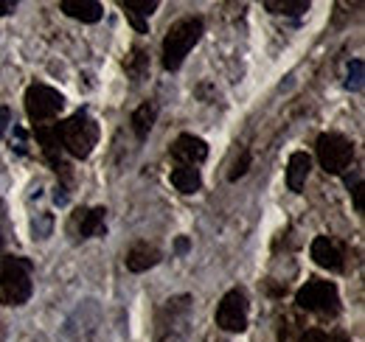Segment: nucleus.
I'll list each match as a JSON object with an SVG mask.
<instances>
[{
	"label": "nucleus",
	"mask_w": 365,
	"mask_h": 342,
	"mask_svg": "<svg viewBox=\"0 0 365 342\" xmlns=\"http://www.w3.org/2000/svg\"><path fill=\"white\" fill-rule=\"evenodd\" d=\"M309 171H312V157L307 152H295L289 157V163H287V185H289V191L301 194V188L307 185Z\"/></svg>",
	"instance_id": "9b49d317"
},
{
	"label": "nucleus",
	"mask_w": 365,
	"mask_h": 342,
	"mask_svg": "<svg viewBox=\"0 0 365 342\" xmlns=\"http://www.w3.org/2000/svg\"><path fill=\"white\" fill-rule=\"evenodd\" d=\"M295 303L307 311H318V314H337L340 309V295H337V286L331 281H307L298 295Z\"/></svg>",
	"instance_id": "423d86ee"
},
{
	"label": "nucleus",
	"mask_w": 365,
	"mask_h": 342,
	"mask_svg": "<svg viewBox=\"0 0 365 342\" xmlns=\"http://www.w3.org/2000/svg\"><path fill=\"white\" fill-rule=\"evenodd\" d=\"M309 253L315 258V264L323 266V269H331V272H340L343 269V253H340V247L329 236H318L312 242V250Z\"/></svg>",
	"instance_id": "9d476101"
},
{
	"label": "nucleus",
	"mask_w": 365,
	"mask_h": 342,
	"mask_svg": "<svg viewBox=\"0 0 365 342\" xmlns=\"http://www.w3.org/2000/svg\"><path fill=\"white\" fill-rule=\"evenodd\" d=\"M121 6L127 9V17L133 20V26L143 34L146 31V17L155 14L158 0H121Z\"/></svg>",
	"instance_id": "2eb2a0df"
},
{
	"label": "nucleus",
	"mask_w": 365,
	"mask_h": 342,
	"mask_svg": "<svg viewBox=\"0 0 365 342\" xmlns=\"http://www.w3.org/2000/svg\"><path fill=\"white\" fill-rule=\"evenodd\" d=\"M301 342H329V337H326V331H320V328H309V331L301 334Z\"/></svg>",
	"instance_id": "4be33fe9"
},
{
	"label": "nucleus",
	"mask_w": 365,
	"mask_h": 342,
	"mask_svg": "<svg viewBox=\"0 0 365 342\" xmlns=\"http://www.w3.org/2000/svg\"><path fill=\"white\" fill-rule=\"evenodd\" d=\"M31 261L20 256H6L0 264V303L3 306H23L34 292L31 281Z\"/></svg>",
	"instance_id": "f257e3e1"
},
{
	"label": "nucleus",
	"mask_w": 365,
	"mask_h": 342,
	"mask_svg": "<svg viewBox=\"0 0 365 342\" xmlns=\"http://www.w3.org/2000/svg\"><path fill=\"white\" fill-rule=\"evenodd\" d=\"M318 160L326 174H343L354 160V146L337 132H323L318 138Z\"/></svg>",
	"instance_id": "39448f33"
},
{
	"label": "nucleus",
	"mask_w": 365,
	"mask_h": 342,
	"mask_svg": "<svg viewBox=\"0 0 365 342\" xmlns=\"http://www.w3.org/2000/svg\"><path fill=\"white\" fill-rule=\"evenodd\" d=\"M337 342H349V340H346V337H340V340H337Z\"/></svg>",
	"instance_id": "c85d7f7f"
},
{
	"label": "nucleus",
	"mask_w": 365,
	"mask_h": 342,
	"mask_svg": "<svg viewBox=\"0 0 365 342\" xmlns=\"http://www.w3.org/2000/svg\"><path fill=\"white\" fill-rule=\"evenodd\" d=\"M172 157L180 160V166H197L208 157V143L197 135H180L172 143Z\"/></svg>",
	"instance_id": "1a4fd4ad"
},
{
	"label": "nucleus",
	"mask_w": 365,
	"mask_h": 342,
	"mask_svg": "<svg viewBox=\"0 0 365 342\" xmlns=\"http://www.w3.org/2000/svg\"><path fill=\"white\" fill-rule=\"evenodd\" d=\"M188 247H191V242H188L185 236H180V239L175 242V253H178V256H185V253H188Z\"/></svg>",
	"instance_id": "a878e982"
},
{
	"label": "nucleus",
	"mask_w": 365,
	"mask_h": 342,
	"mask_svg": "<svg viewBox=\"0 0 365 342\" xmlns=\"http://www.w3.org/2000/svg\"><path fill=\"white\" fill-rule=\"evenodd\" d=\"M217 326L222 331L239 334L247 328V295L242 289H230L217 306Z\"/></svg>",
	"instance_id": "6e6552de"
},
{
	"label": "nucleus",
	"mask_w": 365,
	"mask_h": 342,
	"mask_svg": "<svg viewBox=\"0 0 365 342\" xmlns=\"http://www.w3.org/2000/svg\"><path fill=\"white\" fill-rule=\"evenodd\" d=\"M349 188H351V197H354V208L363 214L365 205H363V185H360V180H354V185H349Z\"/></svg>",
	"instance_id": "5701e85b"
},
{
	"label": "nucleus",
	"mask_w": 365,
	"mask_h": 342,
	"mask_svg": "<svg viewBox=\"0 0 365 342\" xmlns=\"http://www.w3.org/2000/svg\"><path fill=\"white\" fill-rule=\"evenodd\" d=\"M202 31H205V26H202L200 17H185L180 23H175L169 28L166 40H163V53H160L163 56V68L166 71H178L182 65V59L188 56V51L200 43Z\"/></svg>",
	"instance_id": "7ed1b4c3"
},
{
	"label": "nucleus",
	"mask_w": 365,
	"mask_h": 342,
	"mask_svg": "<svg viewBox=\"0 0 365 342\" xmlns=\"http://www.w3.org/2000/svg\"><path fill=\"white\" fill-rule=\"evenodd\" d=\"M101 326V306L98 300H82L62 326V342H93Z\"/></svg>",
	"instance_id": "20e7f679"
},
{
	"label": "nucleus",
	"mask_w": 365,
	"mask_h": 342,
	"mask_svg": "<svg viewBox=\"0 0 365 342\" xmlns=\"http://www.w3.org/2000/svg\"><path fill=\"white\" fill-rule=\"evenodd\" d=\"M264 9L273 11V14L298 17V14H307V11H309V0H267Z\"/></svg>",
	"instance_id": "6ab92c4d"
},
{
	"label": "nucleus",
	"mask_w": 365,
	"mask_h": 342,
	"mask_svg": "<svg viewBox=\"0 0 365 342\" xmlns=\"http://www.w3.org/2000/svg\"><path fill=\"white\" fill-rule=\"evenodd\" d=\"M59 140L68 155L85 160V157H91L93 146L98 143V124L93 121L88 110H79L65 124H59Z\"/></svg>",
	"instance_id": "f03ea898"
},
{
	"label": "nucleus",
	"mask_w": 365,
	"mask_h": 342,
	"mask_svg": "<svg viewBox=\"0 0 365 342\" xmlns=\"http://www.w3.org/2000/svg\"><path fill=\"white\" fill-rule=\"evenodd\" d=\"M17 3L14 0H0V14H14Z\"/></svg>",
	"instance_id": "cd10ccee"
},
{
	"label": "nucleus",
	"mask_w": 365,
	"mask_h": 342,
	"mask_svg": "<svg viewBox=\"0 0 365 342\" xmlns=\"http://www.w3.org/2000/svg\"><path fill=\"white\" fill-rule=\"evenodd\" d=\"M172 185H175L180 194H194V191H200V185H202L200 169H194V166H175V169H172Z\"/></svg>",
	"instance_id": "f3484780"
},
{
	"label": "nucleus",
	"mask_w": 365,
	"mask_h": 342,
	"mask_svg": "<svg viewBox=\"0 0 365 342\" xmlns=\"http://www.w3.org/2000/svg\"><path fill=\"white\" fill-rule=\"evenodd\" d=\"M53 202L56 205H68V194H65V188L59 185V188H53Z\"/></svg>",
	"instance_id": "bb28decb"
},
{
	"label": "nucleus",
	"mask_w": 365,
	"mask_h": 342,
	"mask_svg": "<svg viewBox=\"0 0 365 342\" xmlns=\"http://www.w3.org/2000/svg\"><path fill=\"white\" fill-rule=\"evenodd\" d=\"M155 118H158V104L155 101H143L135 113H133V132L138 135V140H143L152 132Z\"/></svg>",
	"instance_id": "dca6fc26"
},
{
	"label": "nucleus",
	"mask_w": 365,
	"mask_h": 342,
	"mask_svg": "<svg viewBox=\"0 0 365 342\" xmlns=\"http://www.w3.org/2000/svg\"><path fill=\"white\" fill-rule=\"evenodd\" d=\"M62 11L82 23H98L104 14V6L96 0H62Z\"/></svg>",
	"instance_id": "ddd939ff"
},
{
	"label": "nucleus",
	"mask_w": 365,
	"mask_h": 342,
	"mask_svg": "<svg viewBox=\"0 0 365 342\" xmlns=\"http://www.w3.org/2000/svg\"><path fill=\"white\" fill-rule=\"evenodd\" d=\"M9 124H11V113H9V107H0V138H3Z\"/></svg>",
	"instance_id": "393cba45"
},
{
	"label": "nucleus",
	"mask_w": 365,
	"mask_h": 342,
	"mask_svg": "<svg viewBox=\"0 0 365 342\" xmlns=\"http://www.w3.org/2000/svg\"><path fill=\"white\" fill-rule=\"evenodd\" d=\"M363 76H365L363 59H351V62H349V76H346V87H349L351 93H360V90H363Z\"/></svg>",
	"instance_id": "aec40b11"
},
{
	"label": "nucleus",
	"mask_w": 365,
	"mask_h": 342,
	"mask_svg": "<svg viewBox=\"0 0 365 342\" xmlns=\"http://www.w3.org/2000/svg\"><path fill=\"white\" fill-rule=\"evenodd\" d=\"M104 208H91V211H79L76 214V230L82 239H93L104 230Z\"/></svg>",
	"instance_id": "4468645a"
},
{
	"label": "nucleus",
	"mask_w": 365,
	"mask_h": 342,
	"mask_svg": "<svg viewBox=\"0 0 365 342\" xmlns=\"http://www.w3.org/2000/svg\"><path fill=\"white\" fill-rule=\"evenodd\" d=\"M6 242H9V224H6V214H3V205H0V256L6 250Z\"/></svg>",
	"instance_id": "b1692460"
},
{
	"label": "nucleus",
	"mask_w": 365,
	"mask_h": 342,
	"mask_svg": "<svg viewBox=\"0 0 365 342\" xmlns=\"http://www.w3.org/2000/svg\"><path fill=\"white\" fill-rule=\"evenodd\" d=\"M124 261H127V269H130V272H146V269L158 266L160 250L152 247V244H146V242H140L135 247H130V253H127Z\"/></svg>",
	"instance_id": "f8f14e48"
},
{
	"label": "nucleus",
	"mask_w": 365,
	"mask_h": 342,
	"mask_svg": "<svg viewBox=\"0 0 365 342\" xmlns=\"http://www.w3.org/2000/svg\"><path fill=\"white\" fill-rule=\"evenodd\" d=\"M65 107V95L59 90L48 85H31L26 90V113L34 124H43V121H51L62 113Z\"/></svg>",
	"instance_id": "0eeeda50"
},
{
	"label": "nucleus",
	"mask_w": 365,
	"mask_h": 342,
	"mask_svg": "<svg viewBox=\"0 0 365 342\" xmlns=\"http://www.w3.org/2000/svg\"><path fill=\"white\" fill-rule=\"evenodd\" d=\"M124 71H127V76L135 79V82H140V79L149 73V56H146L143 48H133V51H130V56L124 59Z\"/></svg>",
	"instance_id": "a211bd4d"
},
{
	"label": "nucleus",
	"mask_w": 365,
	"mask_h": 342,
	"mask_svg": "<svg viewBox=\"0 0 365 342\" xmlns=\"http://www.w3.org/2000/svg\"><path fill=\"white\" fill-rule=\"evenodd\" d=\"M250 160H253V157H250V152L245 149V152L236 157V163H233V169H230V174H228L230 182H236L239 177H245V174H247V169H250Z\"/></svg>",
	"instance_id": "412c9836"
}]
</instances>
